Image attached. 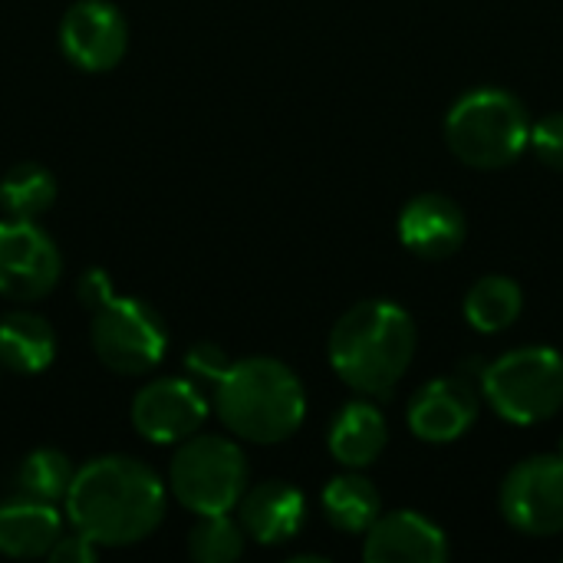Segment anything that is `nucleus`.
Returning a JSON list of instances; mask_svg holds the SVG:
<instances>
[{"instance_id":"obj_1","label":"nucleus","mask_w":563,"mask_h":563,"mask_svg":"<svg viewBox=\"0 0 563 563\" xmlns=\"http://www.w3.org/2000/svg\"><path fill=\"white\" fill-rule=\"evenodd\" d=\"M63 501L73 528L99 548L139 544L165 518L162 478L125 455H106L82 465Z\"/></svg>"},{"instance_id":"obj_2","label":"nucleus","mask_w":563,"mask_h":563,"mask_svg":"<svg viewBox=\"0 0 563 563\" xmlns=\"http://www.w3.org/2000/svg\"><path fill=\"white\" fill-rule=\"evenodd\" d=\"M412 356L416 323L393 300H363L350 307L330 333V363L336 376L363 396H393Z\"/></svg>"},{"instance_id":"obj_3","label":"nucleus","mask_w":563,"mask_h":563,"mask_svg":"<svg viewBox=\"0 0 563 563\" xmlns=\"http://www.w3.org/2000/svg\"><path fill=\"white\" fill-rule=\"evenodd\" d=\"M214 412L238 439L277 445L300 429L307 396L290 366L271 356H254L231 363L214 383Z\"/></svg>"},{"instance_id":"obj_4","label":"nucleus","mask_w":563,"mask_h":563,"mask_svg":"<svg viewBox=\"0 0 563 563\" xmlns=\"http://www.w3.org/2000/svg\"><path fill=\"white\" fill-rule=\"evenodd\" d=\"M531 115L525 102L498 86L465 92L445 115V142L468 168L495 172L518 162L531 142Z\"/></svg>"},{"instance_id":"obj_5","label":"nucleus","mask_w":563,"mask_h":563,"mask_svg":"<svg viewBox=\"0 0 563 563\" xmlns=\"http://www.w3.org/2000/svg\"><path fill=\"white\" fill-rule=\"evenodd\" d=\"M492 409L515 426H538L563 409V356L551 346H521L482 369Z\"/></svg>"},{"instance_id":"obj_6","label":"nucleus","mask_w":563,"mask_h":563,"mask_svg":"<svg viewBox=\"0 0 563 563\" xmlns=\"http://www.w3.org/2000/svg\"><path fill=\"white\" fill-rule=\"evenodd\" d=\"M172 495L201 515H228L238 508L247 492V462L238 442L224 435H191L178 442V452L168 465Z\"/></svg>"},{"instance_id":"obj_7","label":"nucleus","mask_w":563,"mask_h":563,"mask_svg":"<svg viewBox=\"0 0 563 563\" xmlns=\"http://www.w3.org/2000/svg\"><path fill=\"white\" fill-rule=\"evenodd\" d=\"M89 340L96 360L119 376L152 373L168 350V333L162 317L145 300H132V297H112L106 307L92 310Z\"/></svg>"},{"instance_id":"obj_8","label":"nucleus","mask_w":563,"mask_h":563,"mask_svg":"<svg viewBox=\"0 0 563 563\" xmlns=\"http://www.w3.org/2000/svg\"><path fill=\"white\" fill-rule=\"evenodd\" d=\"M501 515L511 528L548 538L563 531V452L515 465L501 485Z\"/></svg>"},{"instance_id":"obj_9","label":"nucleus","mask_w":563,"mask_h":563,"mask_svg":"<svg viewBox=\"0 0 563 563\" xmlns=\"http://www.w3.org/2000/svg\"><path fill=\"white\" fill-rule=\"evenodd\" d=\"M59 274V247L36 221H0V297L33 303L56 287Z\"/></svg>"},{"instance_id":"obj_10","label":"nucleus","mask_w":563,"mask_h":563,"mask_svg":"<svg viewBox=\"0 0 563 563\" xmlns=\"http://www.w3.org/2000/svg\"><path fill=\"white\" fill-rule=\"evenodd\" d=\"M59 46L76 69L106 73L115 69L129 49V23L106 0H79L63 13Z\"/></svg>"},{"instance_id":"obj_11","label":"nucleus","mask_w":563,"mask_h":563,"mask_svg":"<svg viewBox=\"0 0 563 563\" xmlns=\"http://www.w3.org/2000/svg\"><path fill=\"white\" fill-rule=\"evenodd\" d=\"M208 399L191 379H155L132 399V426L155 445H178L201 432Z\"/></svg>"},{"instance_id":"obj_12","label":"nucleus","mask_w":563,"mask_h":563,"mask_svg":"<svg viewBox=\"0 0 563 563\" xmlns=\"http://www.w3.org/2000/svg\"><path fill=\"white\" fill-rule=\"evenodd\" d=\"M406 419L422 442H455L478 419V393L465 376H439L412 396Z\"/></svg>"},{"instance_id":"obj_13","label":"nucleus","mask_w":563,"mask_h":563,"mask_svg":"<svg viewBox=\"0 0 563 563\" xmlns=\"http://www.w3.org/2000/svg\"><path fill=\"white\" fill-rule=\"evenodd\" d=\"M363 558L369 563H442L449 561V541L419 511H393L379 515L366 531Z\"/></svg>"},{"instance_id":"obj_14","label":"nucleus","mask_w":563,"mask_h":563,"mask_svg":"<svg viewBox=\"0 0 563 563\" xmlns=\"http://www.w3.org/2000/svg\"><path fill=\"white\" fill-rule=\"evenodd\" d=\"M465 211L439 191L416 195L399 214V241L426 261L452 257L465 244Z\"/></svg>"},{"instance_id":"obj_15","label":"nucleus","mask_w":563,"mask_h":563,"mask_svg":"<svg viewBox=\"0 0 563 563\" xmlns=\"http://www.w3.org/2000/svg\"><path fill=\"white\" fill-rule=\"evenodd\" d=\"M303 518H307V501L287 482L254 485L238 501V525L244 528V538H254L257 544L290 541L303 528Z\"/></svg>"},{"instance_id":"obj_16","label":"nucleus","mask_w":563,"mask_h":563,"mask_svg":"<svg viewBox=\"0 0 563 563\" xmlns=\"http://www.w3.org/2000/svg\"><path fill=\"white\" fill-rule=\"evenodd\" d=\"M63 534V518L49 501L16 495L0 505V554L7 558H46Z\"/></svg>"},{"instance_id":"obj_17","label":"nucleus","mask_w":563,"mask_h":563,"mask_svg":"<svg viewBox=\"0 0 563 563\" xmlns=\"http://www.w3.org/2000/svg\"><path fill=\"white\" fill-rule=\"evenodd\" d=\"M56 356L53 327L30 310H10L0 317V366L10 373H43Z\"/></svg>"},{"instance_id":"obj_18","label":"nucleus","mask_w":563,"mask_h":563,"mask_svg":"<svg viewBox=\"0 0 563 563\" xmlns=\"http://www.w3.org/2000/svg\"><path fill=\"white\" fill-rule=\"evenodd\" d=\"M330 452L346 468H366L386 449V419L373 402H350L330 426Z\"/></svg>"},{"instance_id":"obj_19","label":"nucleus","mask_w":563,"mask_h":563,"mask_svg":"<svg viewBox=\"0 0 563 563\" xmlns=\"http://www.w3.org/2000/svg\"><path fill=\"white\" fill-rule=\"evenodd\" d=\"M323 515L336 531L346 534H366L373 521L383 515L379 492L363 475H340L323 488Z\"/></svg>"},{"instance_id":"obj_20","label":"nucleus","mask_w":563,"mask_h":563,"mask_svg":"<svg viewBox=\"0 0 563 563\" xmlns=\"http://www.w3.org/2000/svg\"><path fill=\"white\" fill-rule=\"evenodd\" d=\"M521 307H525L521 287L505 274H488L472 284L465 297V320L478 333H501L521 317Z\"/></svg>"},{"instance_id":"obj_21","label":"nucleus","mask_w":563,"mask_h":563,"mask_svg":"<svg viewBox=\"0 0 563 563\" xmlns=\"http://www.w3.org/2000/svg\"><path fill=\"white\" fill-rule=\"evenodd\" d=\"M53 201L56 178L36 162H20L0 178V208L7 211V218L36 221Z\"/></svg>"},{"instance_id":"obj_22","label":"nucleus","mask_w":563,"mask_h":563,"mask_svg":"<svg viewBox=\"0 0 563 563\" xmlns=\"http://www.w3.org/2000/svg\"><path fill=\"white\" fill-rule=\"evenodd\" d=\"M73 475H76V468L63 452L36 449L20 462L13 485H16V495H23V498L56 505V501L66 498L69 485H73Z\"/></svg>"},{"instance_id":"obj_23","label":"nucleus","mask_w":563,"mask_h":563,"mask_svg":"<svg viewBox=\"0 0 563 563\" xmlns=\"http://www.w3.org/2000/svg\"><path fill=\"white\" fill-rule=\"evenodd\" d=\"M188 554L198 563H231L244 554V528L228 515H201L191 528Z\"/></svg>"},{"instance_id":"obj_24","label":"nucleus","mask_w":563,"mask_h":563,"mask_svg":"<svg viewBox=\"0 0 563 563\" xmlns=\"http://www.w3.org/2000/svg\"><path fill=\"white\" fill-rule=\"evenodd\" d=\"M528 148H534V155L548 168L563 172V112H551V115H544L541 122L531 125Z\"/></svg>"},{"instance_id":"obj_25","label":"nucleus","mask_w":563,"mask_h":563,"mask_svg":"<svg viewBox=\"0 0 563 563\" xmlns=\"http://www.w3.org/2000/svg\"><path fill=\"white\" fill-rule=\"evenodd\" d=\"M185 366L191 376L205 379V383H218L228 369H231V360L221 346L214 343H195L185 356Z\"/></svg>"},{"instance_id":"obj_26","label":"nucleus","mask_w":563,"mask_h":563,"mask_svg":"<svg viewBox=\"0 0 563 563\" xmlns=\"http://www.w3.org/2000/svg\"><path fill=\"white\" fill-rule=\"evenodd\" d=\"M99 554V544H92L86 534H59V541L49 548V563H92Z\"/></svg>"},{"instance_id":"obj_27","label":"nucleus","mask_w":563,"mask_h":563,"mask_svg":"<svg viewBox=\"0 0 563 563\" xmlns=\"http://www.w3.org/2000/svg\"><path fill=\"white\" fill-rule=\"evenodd\" d=\"M76 297H79V303H82V307H89V310L106 307V303L115 297V294H112V280H109V274H106V271H99V267L86 271V274L79 277V284H76Z\"/></svg>"},{"instance_id":"obj_28","label":"nucleus","mask_w":563,"mask_h":563,"mask_svg":"<svg viewBox=\"0 0 563 563\" xmlns=\"http://www.w3.org/2000/svg\"><path fill=\"white\" fill-rule=\"evenodd\" d=\"M561 452H563V442H561Z\"/></svg>"}]
</instances>
